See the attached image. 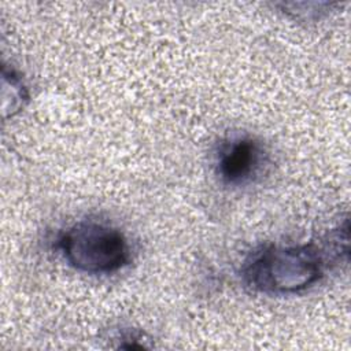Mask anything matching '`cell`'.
I'll use <instances>...</instances> for the list:
<instances>
[{
  "label": "cell",
  "mask_w": 351,
  "mask_h": 351,
  "mask_svg": "<svg viewBox=\"0 0 351 351\" xmlns=\"http://www.w3.org/2000/svg\"><path fill=\"white\" fill-rule=\"evenodd\" d=\"M324 248L314 243L265 245L243 263L241 277L254 291L295 293L318 282L324 274Z\"/></svg>",
  "instance_id": "6da1fadb"
},
{
  "label": "cell",
  "mask_w": 351,
  "mask_h": 351,
  "mask_svg": "<svg viewBox=\"0 0 351 351\" xmlns=\"http://www.w3.org/2000/svg\"><path fill=\"white\" fill-rule=\"evenodd\" d=\"M58 248L70 266L89 274L112 273L130 262L125 236L118 229L96 221L71 225L59 237Z\"/></svg>",
  "instance_id": "7a4b0ae2"
},
{
  "label": "cell",
  "mask_w": 351,
  "mask_h": 351,
  "mask_svg": "<svg viewBox=\"0 0 351 351\" xmlns=\"http://www.w3.org/2000/svg\"><path fill=\"white\" fill-rule=\"evenodd\" d=\"M267 163L263 144L250 134L223 138L215 152V171L223 184L245 185L262 174Z\"/></svg>",
  "instance_id": "3957f363"
}]
</instances>
